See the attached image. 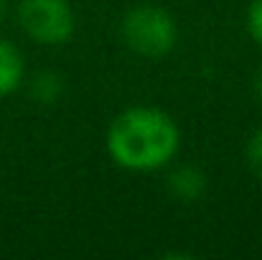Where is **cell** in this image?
<instances>
[{
  "label": "cell",
  "mask_w": 262,
  "mask_h": 260,
  "mask_svg": "<svg viewBox=\"0 0 262 260\" xmlns=\"http://www.w3.org/2000/svg\"><path fill=\"white\" fill-rule=\"evenodd\" d=\"M107 156L125 171H158L181 151V130L173 117L153 105L122 110L107 128Z\"/></svg>",
  "instance_id": "1"
},
{
  "label": "cell",
  "mask_w": 262,
  "mask_h": 260,
  "mask_svg": "<svg viewBox=\"0 0 262 260\" xmlns=\"http://www.w3.org/2000/svg\"><path fill=\"white\" fill-rule=\"evenodd\" d=\"M125 46L145 59H163L178 44V26L176 18L161 5L143 3L130 8L122 15L120 26Z\"/></svg>",
  "instance_id": "2"
},
{
  "label": "cell",
  "mask_w": 262,
  "mask_h": 260,
  "mask_svg": "<svg viewBox=\"0 0 262 260\" xmlns=\"http://www.w3.org/2000/svg\"><path fill=\"white\" fill-rule=\"evenodd\" d=\"M15 15L23 33L41 46H61L77 31V15L69 0H18Z\"/></svg>",
  "instance_id": "3"
},
{
  "label": "cell",
  "mask_w": 262,
  "mask_h": 260,
  "mask_svg": "<svg viewBox=\"0 0 262 260\" xmlns=\"http://www.w3.org/2000/svg\"><path fill=\"white\" fill-rule=\"evenodd\" d=\"M166 186H168V194L173 199L183 202V204H191V202L204 196L206 173L201 171L199 166H193V164H181V166H176L173 171L168 173Z\"/></svg>",
  "instance_id": "4"
},
{
  "label": "cell",
  "mask_w": 262,
  "mask_h": 260,
  "mask_svg": "<svg viewBox=\"0 0 262 260\" xmlns=\"http://www.w3.org/2000/svg\"><path fill=\"white\" fill-rule=\"evenodd\" d=\"M23 77H26V64L18 46L0 36V97L13 94L23 85Z\"/></svg>",
  "instance_id": "5"
},
{
  "label": "cell",
  "mask_w": 262,
  "mask_h": 260,
  "mask_svg": "<svg viewBox=\"0 0 262 260\" xmlns=\"http://www.w3.org/2000/svg\"><path fill=\"white\" fill-rule=\"evenodd\" d=\"M61 92H64V85L56 72H38L31 79V97L41 105H54L61 97Z\"/></svg>",
  "instance_id": "6"
},
{
  "label": "cell",
  "mask_w": 262,
  "mask_h": 260,
  "mask_svg": "<svg viewBox=\"0 0 262 260\" xmlns=\"http://www.w3.org/2000/svg\"><path fill=\"white\" fill-rule=\"evenodd\" d=\"M247 166H250V171L255 173L257 178H262V128H257L250 135V143H247Z\"/></svg>",
  "instance_id": "7"
},
{
  "label": "cell",
  "mask_w": 262,
  "mask_h": 260,
  "mask_svg": "<svg viewBox=\"0 0 262 260\" xmlns=\"http://www.w3.org/2000/svg\"><path fill=\"white\" fill-rule=\"evenodd\" d=\"M247 31L252 41L262 46V0H252L247 8Z\"/></svg>",
  "instance_id": "8"
},
{
  "label": "cell",
  "mask_w": 262,
  "mask_h": 260,
  "mask_svg": "<svg viewBox=\"0 0 262 260\" xmlns=\"http://www.w3.org/2000/svg\"><path fill=\"white\" fill-rule=\"evenodd\" d=\"M255 94H257V99H260V105H262V67L257 69V74H255Z\"/></svg>",
  "instance_id": "9"
},
{
  "label": "cell",
  "mask_w": 262,
  "mask_h": 260,
  "mask_svg": "<svg viewBox=\"0 0 262 260\" xmlns=\"http://www.w3.org/2000/svg\"><path fill=\"white\" fill-rule=\"evenodd\" d=\"M5 13H8V3H5V0H0V21L5 18Z\"/></svg>",
  "instance_id": "10"
}]
</instances>
